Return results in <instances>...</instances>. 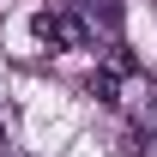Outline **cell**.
<instances>
[{
    "instance_id": "obj_1",
    "label": "cell",
    "mask_w": 157,
    "mask_h": 157,
    "mask_svg": "<svg viewBox=\"0 0 157 157\" xmlns=\"http://www.w3.org/2000/svg\"><path fill=\"white\" fill-rule=\"evenodd\" d=\"M36 36L48 48H91V18H78L73 6H48L36 12Z\"/></svg>"
},
{
    "instance_id": "obj_2",
    "label": "cell",
    "mask_w": 157,
    "mask_h": 157,
    "mask_svg": "<svg viewBox=\"0 0 157 157\" xmlns=\"http://www.w3.org/2000/svg\"><path fill=\"white\" fill-rule=\"evenodd\" d=\"M0 157H6V127H0Z\"/></svg>"
}]
</instances>
